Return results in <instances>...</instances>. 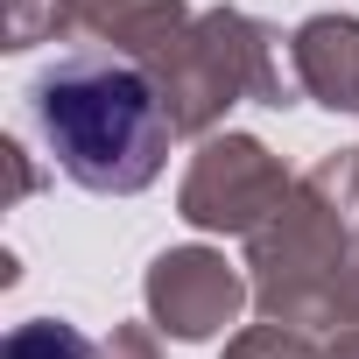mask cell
<instances>
[{"label":"cell","mask_w":359,"mask_h":359,"mask_svg":"<svg viewBox=\"0 0 359 359\" xmlns=\"http://www.w3.org/2000/svg\"><path fill=\"white\" fill-rule=\"evenodd\" d=\"M36 134L85 191L134 198L169 155V113L155 85L120 57H64L36 78Z\"/></svg>","instance_id":"6da1fadb"},{"label":"cell","mask_w":359,"mask_h":359,"mask_svg":"<svg viewBox=\"0 0 359 359\" xmlns=\"http://www.w3.org/2000/svg\"><path fill=\"white\" fill-rule=\"evenodd\" d=\"M8 359H85V338L64 324H22L8 338Z\"/></svg>","instance_id":"7a4b0ae2"}]
</instances>
